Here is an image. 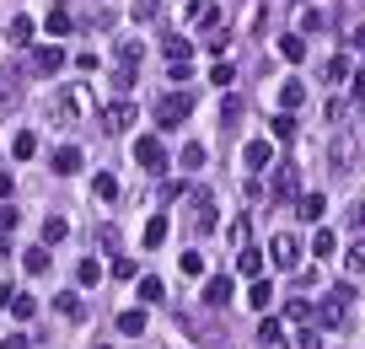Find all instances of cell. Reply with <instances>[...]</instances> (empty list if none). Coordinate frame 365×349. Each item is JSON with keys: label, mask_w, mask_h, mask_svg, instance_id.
Wrapping results in <instances>:
<instances>
[{"label": "cell", "mask_w": 365, "mask_h": 349, "mask_svg": "<svg viewBox=\"0 0 365 349\" xmlns=\"http://www.w3.org/2000/svg\"><path fill=\"white\" fill-rule=\"evenodd\" d=\"M54 119L60 124L97 119V97H92V86H60V92H54Z\"/></svg>", "instance_id": "6da1fadb"}, {"label": "cell", "mask_w": 365, "mask_h": 349, "mask_svg": "<svg viewBox=\"0 0 365 349\" xmlns=\"http://www.w3.org/2000/svg\"><path fill=\"white\" fill-rule=\"evenodd\" d=\"M312 317H317L322 328H349V290L339 285L328 301H317V306H312Z\"/></svg>", "instance_id": "7a4b0ae2"}, {"label": "cell", "mask_w": 365, "mask_h": 349, "mask_svg": "<svg viewBox=\"0 0 365 349\" xmlns=\"http://www.w3.org/2000/svg\"><path fill=\"white\" fill-rule=\"evenodd\" d=\"M188 113H194V97H188V92H167L156 102V124H161V129H178Z\"/></svg>", "instance_id": "3957f363"}, {"label": "cell", "mask_w": 365, "mask_h": 349, "mask_svg": "<svg viewBox=\"0 0 365 349\" xmlns=\"http://www.w3.org/2000/svg\"><path fill=\"white\" fill-rule=\"evenodd\" d=\"M134 119H140V108L134 102H108V108H97V129H108V134H119V129H134Z\"/></svg>", "instance_id": "277c9868"}, {"label": "cell", "mask_w": 365, "mask_h": 349, "mask_svg": "<svg viewBox=\"0 0 365 349\" xmlns=\"http://www.w3.org/2000/svg\"><path fill=\"white\" fill-rule=\"evenodd\" d=\"M268 258H274V264L280 269H301V237H290V231H280V237H268Z\"/></svg>", "instance_id": "5b68a950"}, {"label": "cell", "mask_w": 365, "mask_h": 349, "mask_svg": "<svg viewBox=\"0 0 365 349\" xmlns=\"http://www.w3.org/2000/svg\"><path fill=\"white\" fill-rule=\"evenodd\" d=\"M134 161L146 172H167V145H161L156 134H140V140H134Z\"/></svg>", "instance_id": "8992f818"}, {"label": "cell", "mask_w": 365, "mask_h": 349, "mask_svg": "<svg viewBox=\"0 0 365 349\" xmlns=\"http://www.w3.org/2000/svg\"><path fill=\"white\" fill-rule=\"evenodd\" d=\"M354 156H360V140H354V134H339V140H333V151H328V161H333V172H349L354 167Z\"/></svg>", "instance_id": "52a82bcc"}, {"label": "cell", "mask_w": 365, "mask_h": 349, "mask_svg": "<svg viewBox=\"0 0 365 349\" xmlns=\"http://www.w3.org/2000/svg\"><path fill=\"white\" fill-rule=\"evenodd\" d=\"M194 231H199V237H209V231H215V193H209V188L194 193Z\"/></svg>", "instance_id": "ba28073f"}, {"label": "cell", "mask_w": 365, "mask_h": 349, "mask_svg": "<svg viewBox=\"0 0 365 349\" xmlns=\"http://www.w3.org/2000/svg\"><path fill=\"white\" fill-rule=\"evenodd\" d=\"M60 65H65V48H60V43H38V48H33V70H38V75H54Z\"/></svg>", "instance_id": "9c48e42d"}, {"label": "cell", "mask_w": 365, "mask_h": 349, "mask_svg": "<svg viewBox=\"0 0 365 349\" xmlns=\"http://www.w3.org/2000/svg\"><path fill=\"white\" fill-rule=\"evenodd\" d=\"M226 301H231V279H226V274H209L205 279V306H226Z\"/></svg>", "instance_id": "30bf717a"}, {"label": "cell", "mask_w": 365, "mask_h": 349, "mask_svg": "<svg viewBox=\"0 0 365 349\" xmlns=\"http://www.w3.org/2000/svg\"><path fill=\"white\" fill-rule=\"evenodd\" d=\"M242 161H247V172H263L268 161H274V151H268V140H247V151H242Z\"/></svg>", "instance_id": "8fae6325"}, {"label": "cell", "mask_w": 365, "mask_h": 349, "mask_svg": "<svg viewBox=\"0 0 365 349\" xmlns=\"http://www.w3.org/2000/svg\"><path fill=\"white\" fill-rule=\"evenodd\" d=\"M43 27H49V38H65V33H70V27H75L70 6H60V0H54V6H49V22H43Z\"/></svg>", "instance_id": "7c38bea8"}, {"label": "cell", "mask_w": 365, "mask_h": 349, "mask_svg": "<svg viewBox=\"0 0 365 349\" xmlns=\"http://www.w3.org/2000/svg\"><path fill=\"white\" fill-rule=\"evenodd\" d=\"M236 274L258 279V274H263V253H258V247H236Z\"/></svg>", "instance_id": "4fadbf2b"}, {"label": "cell", "mask_w": 365, "mask_h": 349, "mask_svg": "<svg viewBox=\"0 0 365 349\" xmlns=\"http://www.w3.org/2000/svg\"><path fill=\"white\" fill-rule=\"evenodd\" d=\"M322 210H328L322 193H301V199H295V215H301V220H322Z\"/></svg>", "instance_id": "5bb4252c"}, {"label": "cell", "mask_w": 365, "mask_h": 349, "mask_svg": "<svg viewBox=\"0 0 365 349\" xmlns=\"http://www.w3.org/2000/svg\"><path fill=\"white\" fill-rule=\"evenodd\" d=\"M268 301H280V296H274V285H268L263 274L253 279V290H247V306H258V312H268Z\"/></svg>", "instance_id": "9a60e30c"}, {"label": "cell", "mask_w": 365, "mask_h": 349, "mask_svg": "<svg viewBox=\"0 0 365 349\" xmlns=\"http://www.w3.org/2000/svg\"><path fill=\"white\" fill-rule=\"evenodd\" d=\"M280 54H285L290 65H301V60H306V33H285V38H280Z\"/></svg>", "instance_id": "2e32d148"}, {"label": "cell", "mask_w": 365, "mask_h": 349, "mask_svg": "<svg viewBox=\"0 0 365 349\" xmlns=\"http://www.w3.org/2000/svg\"><path fill=\"white\" fill-rule=\"evenodd\" d=\"M301 102H306V86H301V81H280V108L295 113Z\"/></svg>", "instance_id": "e0dca14e"}, {"label": "cell", "mask_w": 365, "mask_h": 349, "mask_svg": "<svg viewBox=\"0 0 365 349\" xmlns=\"http://www.w3.org/2000/svg\"><path fill=\"white\" fill-rule=\"evenodd\" d=\"M54 172H81V151H75V145H60V151H54Z\"/></svg>", "instance_id": "ac0fdd59"}, {"label": "cell", "mask_w": 365, "mask_h": 349, "mask_svg": "<svg viewBox=\"0 0 365 349\" xmlns=\"http://www.w3.org/2000/svg\"><path fill=\"white\" fill-rule=\"evenodd\" d=\"M119 333L124 338H140V333H146V312H134V306H129V312H119Z\"/></svg>", "instance_id": "d6986e66"}, {"label": "cell", "mask_w": 365, "mask_h": 349, "mask_svg": "<svg viewBox=\"0 0 365 349\" xmlns=\"http://www.w3.org/2000/svg\"><path fill=\"white\" fill-rule=\"evenodd\" d=\"M22 269H27V274H49V247H27Z\"/></svg>", "instance_id": "ffe728a7"}, {"label": "cell", "mask_w": 365, "mask_h": 349, "mask_svg": "<svg viewBox=\"0 0 365 349\" xmlns=\"http://www.w3.org/2000/svg\"><path fill=\"white\" fill-rule=\"evenodd\" d=\"M65 237H70V220H60V215L43 220V247H54V242H65Z\"/></svg>", "instance_id": "44dd1931"}, {"label": "cell", "mask_w": 365, "mask_h": 349, "mask_svg": "<svg viewBox=\"0 0 365 349\" xmlns=\"http://www.w3.org/2000/svg\"><path fill=\"white\" fill-rule=\"evenodd\" d=\"M11 156H16V161L38 156V134H33V129H22V134H16V140H11Z\"/></svg>", "instance_id": "7402d4cb"}, {"label": "cell", "mask_w": 365, "mask_h": 349, "mask_svg": "<svg viewBox=\"0 0 365 349\" xmlns=\"http://www.w3.org/2000/svg\"><path fill=\"white\" fill-rule=\"evenodd\" d=\"M258 344H285V328H280V317H263V323H258Z\"/></svg>", "instance_id": "603a6c76"}, {"label": "cell", "mask_w": 365, "mask_h": 349, "mask_svg": "<svg viewBox=\"0 0 365 349\" xmlns=\"http://www.w3.org/2000/svg\"><path fill=\"white\" fill-rule=\"evenodd\" d=\"M102 274H108V269H102L97 258H81V269H75V279H81V285H102Z\"/></svg>", "instance_id": "cb8c5ba5"}, {"label": "cell", "mask_w": 365, "mask_h": 349, "mask_svg": "<svg viewBox=\"0 0 365 349\" xmlns=\"http://www.w3.org/2000/svg\"><path fill=\"white\" fill-rule=\"evenodd\" d=\"M6 38H11V43H33V16H11Z\"/></svg>", "instance_id": "d4e9b609"}, {"label": "cell", "mask_w": 365, "mask_h": 349, "mask_svg": "<svg viewBox=\"0 0 365 349\" xmlns=\"http://www.w3.org/2000/svg\"><path fill=\"white\" fill-rule=\"evenodd\" d=\"M92 193H97V199H119V178H113V172H97V183H92Z\"/></svg>", "instance_id": "484cf974"}, {"label": "cell", "mask_w": 365, "mask_h": 349, "mask_svg": "<svg viewBox=\"0 0 365 349\" xmlns=\"http://www.w3.org/2000/svg\"><path fill=\"white\" fill-rule=\"evenodd\" d=\"M167 242V215H151L146 220V247H161Z\"/></svg>", "instance_id": "4316f807"}, {"label": "cell", "mask_w": 365, "mask_h": 349, "mask_svg": "<svg viewBox=\"0 0 365 349\" xmlns=\"http://www.w3.org/2000/svg\"><path fill=\"white\" fill-rule=\"evenodd\" d=\"M268 134H274V140H295V119H290V113H274Z\"/></svg>", "instance_id": "83f0119b"}, {"label": "cell", "mask_w": 365, "mask_h": 349, "mask_svg": "<svg viewBox=\"0 0 365 349\" xmlns=\"http://www.w3.org/2000/svg\"><path fill=\"white\" fill-rule=\"evenodd\" d=\"M54 306H60L65 317H86V306H81V296H75V290H65V296H54Z\"/></svg>", "instance_id": "f1b7e54d"}, {"label": "cell", "mask_w": 365, "mask_h": 349, "mask_svg": "<svg viewBox=\"0 0 365 349\" xmlns=\"http://www.w3.org/2000/svg\"><path fill=\"white\" fill-rule=\"evenodd\" d=\"M344 269H349V274H365V242H349V253H344Z\"/></svg>", "instance_id": "f546056e"}, {"label": "cell", "mask_w": 365, "mask_h": 349, "mask_svg": "<svg viewBox=\"0 0 365 349\" xmlns=\"http://www.w3.org/2000/svg\"><path fill=\"white\" fill-rule=\"evenodd\" d=\"M161 296H167V285H161L156 274H146V279H140V301H161Z\"/></svg>", "instance_id": "4dcf8cb0"}, {"label": "cell", "mask_w": 365, "mask_h": 349, "mask_svg": "<svg viewBox=\"0 0 365 349\" xmlns=\"http://www.w3.org/2000/svg\"><path fill=\"white\" fill-rule=\"evenodd\" d=\"M16 220H22V215H16V205H0V242L16 237Z\"/></svg>", "instance_id": "1f68e13d"}, {"label": "cell", "mask_w": 365, "mask_h": 349, "mask_svg": "<svg viewBox=\"0 0 365 349\" xmlns=\"http://www.w3.org/2000/svg\"><path fill=\"white\" fill-rule=\"evenodd\" d=\"M322 75H328V81H349V60H344V54H333V60L322 65Z\"/></svg>", "instance_id": "d6a6232c"}, {"label": "cell", "mask_w": 365, "mask_h": 349, "mask_svg": "<svg viewBox=\"0 0 365 349\" xmlns=\"http://www.w3.org/2000/svg\"><path fill=\"white\" fill-rule=\"evenodd\" d=\"M231 81H236V65L231 60H220L215 70H209V86H231Z\"/></svg>", "instance_id": "836d02e7"}, {"label": "cell", "mask_w": 365, "mask_h": 349, "mask_svg": "<svg viewBox=\"0 0 365 349\" xmlns=\"http://www.w3.org/2000/svg\"><path fill=\"white\" fill-rule=\"evenodd\" d=\"M274 193H280V199H290V193H295V172H290V167L274 172Z\"/></svg>", "instance_id": "e575fe53"}, {"label": "cell", "mask_w": 365, "mask_h": 349, "mask_svg": "<svg viewBox=\"0 0 365 349\" xmlns=\"http://www.w3.org/2000/svg\"><path fill=\"white\" fill-rule=\"evenodd\" d=\"M161 48H167V60H188V54H194V43H188V38H167Z\"/></svg>", "instance_id": "d590c367"}, {"label": "cell", "mask_w": 365, "mask_h": 349, "mask_svg": "<svg viewBox=\"0 0 365 349\" xmlns=\"http://www.w3.org/2000/svg\"><path fill=\"white\" fill-rule=\"evenodd\" d=\"M333 247H339V242H333V231H312V253H317V258H328Z\"/></svg>", "instance_id": "8d00e7d4"}, {"label": "cell", "mask_w": 365, "mask_h": 349, "mask_svg": "<svg viewBox=\"0 0 365 349\" xmlns=\"http://www.w3.org/2000/svg\"><path fill=\"white\" fill-rule=\"evenodd\" d=\"M247 237H253V220L236 215V220H231V242H236V247H247Z\"/></svg>", "instance_id": "74e56055"}, {"label": "cell", "mask_w": 365, "mask_h": 349, "mask_svg": "<svg viewBox=\"0 0 365 349\" xmlns=\"http://www.w3.org/2000/svg\"><path fill=\"white\" fill-rule=\"evenodd\" d=\"M11 312H16V317H33V312H38V301H33V296H27V290H16V301H11Z\"/></svg>", "instance_id": "f35d334b"}, {"label": "cell", "mask_w": 365, "mask_h": 349, "mask_svg": "<svg viewBox=\"0 0 365 349\" xmlns=\"http://www.w3.org/2000/svg\"><path fill=\"white\" fill-rule=\"evenodd\" d=\"M178 269H182V274H205V258H199V253H182Z\"/></svg>", "instance_id": "ab89813d"}, {"label": "cell", "mask_w": 365, "mask_h": 349, "mask_svg": "<svg viewBox=\"0 0 365 349\" xmlns=\"http://www.w3.org/2000/svg\"><path fill=\"white\" fill-rule=\"evenodd\" d=\"M285 317H290V323H312V306H306V301H290V306H285Z\"/></svg>", "instance_id": "60d3db41"}, {"label": "cell", "mask_w": 365, "mask_h": 349, "mask_svg": "<svg viewBox=\"0 0 365 349\" xmlns=\"http://www.w3.org/2000/svg\"><path fill=\"white\" fill-rule=\"evenodd\" d=\"M182 167H205V145H182Z\"/></svg>", "instance_id": "b9f144b4"}, {"label": "cell", "mask_w": 365, "mask_h": 349, "mask_svg": "<svg viewBox=\"0 0 365 349\" xmlns=\"http://www.w3.org/2000/svg\"><path fill=\"white\" fill-rule=\"evenodd\" d=\"M97 242H102V247H108V253H113V247H119V226H113V220H108V226L97 231Z\"/></svg>", "instance_id": "7bdbcfd3"}, {"label": "cell", "mask_w": 365, "mask_h": 349, "mask_svg": "<svg viewBox=\"0 0 365 349\" xmlns=\"http://www.w3.org/2000/svg\"><path fill=\"white\" fill-rule=\"evenodd\" d=\"M156 16V0H134V22H151Z\"/></svg>", "instance_id": "ee69618b"}, {"label": "cell", "mask_w": 365, "mask_h": 349, "mask_svg": "<svg viewBox=\"0 0 365 349\" xmlns=\"http://www.w3.org/2000/svg\"><path fill=\"white\" fill-rule=\"evenodd\" d=\"M317 344H322V338H317V328H306V333H295L290 349H317Z\"/></svg>", "instance_id": "f6af8a7d"}, {"label": "cell", "mask_w": 365, "mask_h": 349, "mask_svg": "<svg viewBox=\"0 0 365 349\" xmlns=\"http://www.w3.org/2000/svg\"><path fill=\"white\" fill-rule=\"evenodd\" d=\"M113 274H119V279H134V258H113Z\"/></svg>", "instance_id": "bcb514c9"}, {"label": "cell", "mask_w": 365, "mask_h": 349, "mask_svg": "<svg viewBox=\"0 0 365 349\" xmlns=\"http://www.w3.org/2000/svg\"><path fill=\"white\" fill-rule=\"evenodd\" d=\"M27 344H33L27 333H6V338H0V349H27Z\"/></svg>", "instance_id": "7dc6e473"}, {"label": "cell", "mask_w": 365, "mask_h": 349, "mask_svg": "<svg viewBox=\"0 0 365 349\" xmlns=\"http://www.w3.org/2000/svg\"><path fill=\"white\" fill-rule=\"evenodd\" d=\"M349 226H365V199H354V205H349Z\"/></svg>", "instance_id": "c3c4849f"}, {"label": "cell", "mask_w": 365, "mask_h": 349, "mask_svg": "<svg viewBox=\"0 0 365 349\" xmlns=\"http://www.w3.org/2000/svg\"><path fill=\"white\" fill-rule=\"evenodd\" d=\"M349 92H354V102H365V70H354V81H349Z\"/></svg>", "instance_id": "681fc988"}, {"label": "cell", "mask_w": 365, "mask_h": 349, "mask_svg": "<svg viewBox=\"0 0 365 349\" xmlns=\"http://www.w3.org/2000/svg\"><path fill=\"white\" fill-rule=\"evenodd\" d=\"M11 301H16V290H11V285H0V312H11Z\"/></svg>", "instance_id": "f907efd6"}, {"label": "cell", "mask_w": 365, "mask_h": 349, "mask_svg": "<svg viewBox=\"0 0 365 349\" xmlns=\"http://www.w3.org/2000/svg\"><path fill=\"white\" fill-rule=\"evenodd\" d=\"M11 199V172H0V205Z\"/></svg>", "instance_id": "816d5d0a"}, {"label": "cell", "mask_w": 365, "mask_h": 349, "mask_svg": "<svg viewBox=\"0 0 365 349\" xmlns=\"http://www.w3.org/2000/svg\"><path fill=\"white\" fill-rule=\"evenodd\" d=\"M349 43H354V48H365V27H354V33H349Z\"/></svg>", "instance_id": "f5cc1de1"}, {"label": "cell", "mask_w": 365, "mask_h": 349, "mask_svg": "<svg viewBox=\"0 0 365 349\" xmlns=\"http://www.w3.org/2000/svg\"><path fill=\"white\" fill-rule=\"evenodd\" d=\"M97 349H108V344H97Z\"/></svg>", "instance_id": "db71d44e"}]
</instances>
